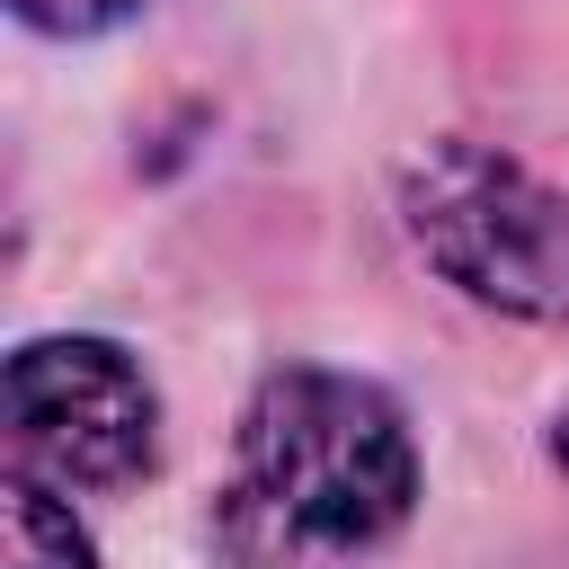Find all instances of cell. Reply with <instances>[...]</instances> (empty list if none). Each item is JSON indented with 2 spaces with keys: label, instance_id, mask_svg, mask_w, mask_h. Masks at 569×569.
<instances>
[{
  "label": "cell",
  "instance_id": "277c9868",
  "mask_svg": "<svg viewBox=\"0 0 569 569\" xmlns=\"http://www.w3.org/2000/svg\"><path fill=\"white\" fill-rule=\"evenodd\" d=\"M0 516H9V569H98L89 525L53 498V480H44V471H9Z\"/></svg>",
  "mask_w": 569,
  "mask_h": 569
},
{
  "label": "cell",
  "instance_id": "8992f818",
  "mask_svg": "<svg viewBox=\"0 0 569 569\" xmlns=\"http://www.w3.org/2000/svg\"><path fill=\"white\" fill-rule=\"evenodd\" d=\"M551 462L569 471V400H560V418H551Z\"/></svg>",
  "mask_w": 569,
  "mask_h": 569
},
{
  "label": "cell",
  "instance_id": "5b68a950",
  "mask_svg": "<svg viewBox=\"0 0 569 569\" xmlns=\"http://www.w3.org/2000/svg\"><path fill=\"white\" fill-rule=\"evenodd\" d=\"M124 9H142V0H18V18H27V27H53V36H98V27H116Z\"/></svg>",
  "mask_w": 569,
  "mask_h": 569
},
{
  "label": "cell",
  "instance_id": "6da1fadb",
  "mask_svg": "<svg viewBox=\"0 0 569 569\" xmlns=\"http://www.w3.org/2000/svg\"><path fill=\"white\" fill-rule=\"evenodd\" d=\"M418 507V445L391 391L284 365L249 391L231 471L213 489V551L231 569H302L373 551Z\"/></svg>",
  "mask_w": 569,
  "mask_h": 569
},
{
  "label": "cell",
  "instance_id": "7a4b0ae2",
  "mask_svg": "<svg viewBox=\"0 0 569 569\" xmlns=\"http://www.w3.org/2000/svg\"><path fill=\"white\" fill-rule=\"evenodd\" d=\"M418 258L507 320H569V196L489 142H427L400 169Z\"/></svg>",
  "mask_w": 569,
  "mask_h": 569
},
{
  "label": "cell",
  "instance_id": "3957f363",
  "mask_svg": "<svg viewBox=\"0 0 569 569\" xmlns=\"http://www.w3.org/2000/svg\"><path fill=\"white\" fill-rule=\"evenodd\" d=\"M9 445L53 489H124L160 453V391L116 338H27L9 356Z\"/></svg>",
  "mask_w": 569,
  "mask_h": 569
}]
</instances>
